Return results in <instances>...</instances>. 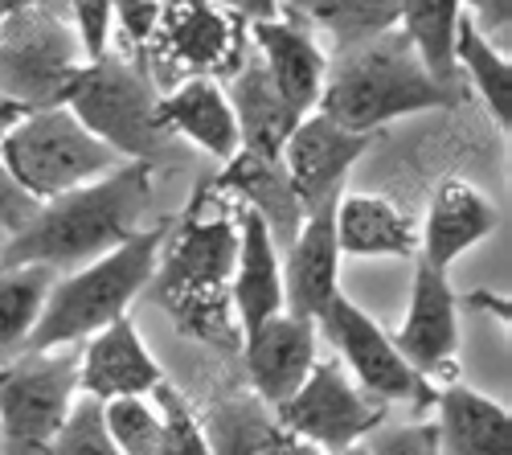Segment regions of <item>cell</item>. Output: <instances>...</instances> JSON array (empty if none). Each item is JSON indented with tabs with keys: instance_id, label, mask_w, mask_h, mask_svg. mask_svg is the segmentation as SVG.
<instances>
[{
	"instance_id": "obj_1",
	"label": "cell",
	"mask_w": 512,
	"mask_h": 455,
	"mask_svg": "<svg viewBox=\"0 0 512 455\" xmlns=\"http://www.w3.org/2000/svg\"><path fill=\"white\" fill-rule=\"evenodd\" d=\"M152 160H127L111 177L82 185L66 197L41 205V214L13 238L0 242V271L50 267L70 275L87 267L144 230V205L152 197Z\"/></svg>"
},
{
	"instance_id": "obj_2",
	"label": "cell",
	"mask_w": 512,
	"mask_h": 455,
	"mask_svg": "<svg viewBox=\"0 0 512 455\" xmlns=\"http://www.w3.org/2000/svg\"><path fill=\"white\" fill-rule=\"evenodd\" d=\"M451 103H455V95H447L443 87L431 82L418 54L410 50L406 33L390 29V33L365 41V46L340 50L328 62L316 115L336 123L340 132L373 136L402 115L435 111V107H451Z\"/></svg>"
},
{
	"instance_id": "obj_3",
	"label": "cell",
	"mask_w": 512,
	"mask_h": 455,
	"mask_svg": "<svg viewBox=\"0 0 512 455\" xmlns=\"http://www.w3.org/2000/svg\"><path fill=\"white\" fill-rule=\"evenodd\" d=\"M168 234H173V222H156L140 230L132 242H123L119 251L78 267L70 275H58L25 353L74 349L78 341H91L107 324L127 316L132 300L156 279V263H160Z\"/></svg>"
},
{
	"instance_id": "obj_4",
	"label": "cell",
	"mask_w": 512,
	"mask_h": 455,
	"mask_svg": "<svg viewBox=\"0 0 512 455\" xmlns=\"http://www.w3.org/2000/svg\"><path fill=\"white\" fill-rule=\"evenodd\" d=\"M0 160L33 201H54L123 169V156L87 132L66 107L29 111L0 136Z\"/></svg>"
},
{
	"instance_id": "obj_5",
	"label": "cell",
	"mask_w": 512,
	"mask_h": 455,
	"mask_svg": "<svg viewBox=\"0 0 512 455\" xmlns=\"http://www.w3.org/2000/svg\"><path fill=\"white\" fill-rule=\"evenodd\" d=\"M156 103L160 91L152 70L115 54L82 66L62 91V107L123 160H152L160 152L164 136L156 128Z\"/></svg>"
},
{
	"instance_id": "obj_6",
	"label": "cell",
	"mask_w": 512,
	"mask_h": 455,
	"mask_svg": "<svg viewBox=\"0 0 512 455\" xmlns=\"http://www.w3.org/2000/svg\"><path fill=\"white\" fill-rule=\"evenodd\" d=\"M234 251H238L234 222L189 218L156 279V300L181 320L185 333L201 341L230 345L226 279L234 275Z\"/></svg>"
},
{
	"instance_id": "obj_7",
	"label": "cell",
	"mask_w": 512,
	"mask_h": 455,
	"mask_svg": "<svg viewBox=\"0 0 512 455\" xmlns=\"http://www.w3.org/2000/svg\"><path fill=\"white\" fill-rule=\"evenodd\" d=\"M78 349L21 353L0 365V447L5 455H50L78 394Z\"/></svg>"
},
{
	"instance_id": "obj_8",
	"label": "cell",
	"mask_w": 512,
	"mask_h": 455,
	"mask_svg": "<svg viewBox=\"0 0 512 455\" xmlns=\"http://www.w3.org/2000/svg\"><path fill=\"white\" fill-rule=\"evenodd\" d=\"M87 66L78 37L62 21H25V5L0 21V95L25 111L62 107L66 82Z\"/></svg>"
},
{
	"instance_id": "obj_9",
	"label": "cell",
	"mask_w": 512,
	"mask_h": 455,
	"mask_svg": "<svg viewBox=\"0 0 512 455\" xmlns=\"http://www.w3.org/2000/svg\"><path fill=\"white\" fill-rule=\"evenodd\" d=\"M275 415L291 439L320 447L328 455H340L381 427L386 406L377 398H369L361 386H353L345 374H340L336 361H316L308 382L295 390V398L283 402Z\"/></svg>"
},
{
	"instance_id": "obj_10",
	"label": "cell",
	"mask_w": 512,
	"mask_h": 455,
	"mask_svg": "<svg viewBox=\"0 0 512 455\" xmlns=\"http://www.w3.org/2000/svg\"><path fill=\"white\" fill-rule=\"evenodd\" d=\"M316 333H324V341L349 361V369L357 374V386L369 398H377L381 406L386 402H414V406L435 402L439 386H426L402 361L394 341L373 324V316L361 312L345 292H336L324 304V312L316 316Z\"/></svg>"
},
{
	"instance_id": "obj_11",
	"label": "cell",
	"mask_w": 512,
	"mask_h": 455,
	"mask_svg": "<svg viewBox=\"0 0 512 455\" xmlns=\"http://www.w3.org/2000/svg\"><path fill=\"white\" fill-rule=\"evenodd\" d=\"M238 17H250V41L259 46V58L275 82L279 99L308 119L320 103L328 58L320 41L312 37V25L295 13L291 5H242Z\"/></svg>"
},
{
	"instance_id": "obj_12",
	"label": "cell",
	"mask_w": 512,
	"mask_h": 455,
	"mask_svg": "<svg viewBox=\"0 0 512 455\" xmlns=\"http://www.w3.org/2000/svg\"><path fill=\"white\" fill-rule=\"evenodd\" d=\"M369 144H373V136L340 132L336 123H328L316 111L308 119H300V128L283 144L279 164H283L287 185H291L295 201H300L304 218L340 201V189H345L353 164L361 160V152Z\"/></svg>"
},
{
	"instance_id": "obj_13",
	"label": "cell",
	"mask_w": 512,
	"mask_h": 455,
	"mask_svg": "<svg viewBox=\"0 0 512 455\" xmlns=\"http://www.w3.org/2000/svg\"><path fill=\"white\" fill-rule=\"evenodd\" d=\"M402 361L431 386L435 378L451 374L455 349H459V300L443 271L426 267L414 259V287H410V308L406 324L394 341Z\"/></svg>"
},
{
	"instance_id": "obj_14",
	"label": "cell",
	"mask_w": 512,
	"mask_h": 455,
	"mask_svg": "<svg viewBox=\"0 0 512 455\" xmlns=\"http://www.w3.org/2000/svg\"><path fill=\"white\" fill-rule=\"evenodd\" d=\"M242 361L250 386L259 390V398L267 406H283L295 398L308 382V374L316 369V320H300V316H271L267 324H259L242 345Z\"/></svg>"
},
{
	"instance_id": "obj_15",
	"label": "cell",
	"mask_w": 512,
	"mask_h": 455,
	"mask_svg": "<svg viewBox=\"0 0 512 455\" xmlns=\"http://www.w3.org/2000/svg\"><path fill=\"white\" fill-rule=\"evenodd\" d=\"M164 382V369L148 353L144 337L132 316H119L95 333L82 349L78 365V394H91L99 402L111 398H148Z\"/></svg>"
},
{
	"instance_id": "obj_16",
	"label": "cell",
	"mask_w": 512,
	"mask_h": 455,
	"mask_svg": "<svg viewBox=\"0 0 512 455\" xmlns=\"http://www.w3.org/2000/svg\"><path fill=\"white\" fill-rule=\"evenodd\" d=\"M156 37H160V54L173 58L181 70H193V78L238 74L234 58L246 50L242 29L222 9L209 5H164Z\"/></svg>"
},
{
	"instance_id": "obj_17",
	"label": "cell",
	"mask_w": 512,
	"mask_h": 455,
	"mask_svg": "<svg viewBox=\"0 0 512 455\" xmlns=\"http://www.w3.org/2000/svg\"><path fill=\"white\" fill-rule=\"evenodd\" d=\"M283 312L316 320L324 304L340 292V251H336V205L304 218L295 242L283 251Z\"/></svg>"
},
{
	"instance_id": "obj_18",
	"label": "cell",
	"mask_w": 512,
	"mask_h": 455,
	"mask_svg": "<svg viewBox=\"0 0 512 455\" xmlns=\"http://www.w3.org/2000/svg\"><path fill=\"white\" fill-rule=\"evenodd\" d=\"M496 222V205L472 181L451 177L431 197V210H426V222L418 230V259L447 275L467 246L484 242L496 230Z\"/></svg>"
},
{
	"instance_id": "obj_19",
	"label": "cell",
	"mask_w": 512,
	"mask_h": 455,
	"mask_svg": "<svg viewBox=\"0 0 512 455\" xmlns=\"http://www.w3.org/2000/svg\"><path fill=\"white\" fill-rule=\"evenodd\" d=\"M234 226H238V251H234V275H230V300H234L242 333L250 337L259 324L283 312V267H279L271 230L259 214L238 205Z\"/></svg>"
},
{
	"instance_id": "obj_20",
	"label": "cell",
	"mask_w": 512,
	"mask_h": 455,
	"mask_svg": "<svg viewBox=\"0 0 512 455\" xmlns=\"http://www.w3.org/2000/svg\"><path fill=\"white\" fill-rule=\"evenodd\" d=\"M156 128H160V136L181 132L185 140H193L197 148H205L222 164H230L242 148L234 107H230L218 78H185L181 87L164 91L156 103Z\"/></svg>"
},
{
	"instance_id": "obj_21",
	"label": "cell",
	"mask_w": 512,
	"mask_h": 455,
	"mask_svg": "<svg viewBox=\"0 0 512 455\" xmlns=\"http://www.w3.org/2000/svg\"><path fill=\"white\" fill-rule=\"evenodd\" d=\"M230 107H234V123H238V140L246 156L254 160H267V164H279L283 156V144L291 140V132L300 128V115H295L263 66V58H250L246 66H238L234 74V87L226 91Z\"/></svg>"
},
{
	"instance_id": "obj_22",
	"label": "cell",
	"mask_w": 512,
	"mask_h": 455,
	"mask_svg": "<svg viewBox=\"0 0 512 455\" xmlns=\"http://www.w3.org/2000/svg\"><path fill=\"white\" fill-rule=\"evenodd\" d=\"M439 455H512V415L472 386L435 390Z\"/></svg>"
},
{
	"instance_id": "obj_23",
	"label": "cell",
	"mask_w": 512,
	"mask_h": 455,
	"mask_svg": "<svg viewBox=\"0 0 512 455\" xmlns=\"http://www.w3.org/2000/svg\"><path fill=\"white\" fill-rule=\"evenodd\" d=\"M336 251L340 259H418V226L386 197L345 193L336 201Z\"/></svg>"
},
{
	"instance_id": "obj_24",
	"label": "cell",
	"mask_w": 512,
	"mask_h": 455,
	"mask_svg": "<svg viewBox=\"0 0 512 455\" xmlns=\"http://www.w3.org/2000/svg\"><path fill=\"white\" fill-rule=\"evenodd\" d=\"M222 185L234 189L246 210H254L267 222L275 251L283 255L287 246L295 242V234H300V226H304V210H300V201H295V193L287 185L283 164H267V160H254V156L238 152L226 164Z\"/></svg>"
},
{
	"instance_id": "obj_25",
	"label": "cell",
	"mask_w": 512,
	"mask_h": 455,
	"mask_svg": "<svg viewBox=\"0 0 512 455\" xmlns=\"http://www.w3.org/2000/svg\"><path fill=\"white\" fill-rule=\"evenodd\" d=\"M459 9H463L459 0H414V5H402V21H398L422 70L431 74L435 87H443L455 99H459V66H455Z\"/></svg>"
},
{
	"instance_id": "obj_26",
	"label": "cell",
	"mask_w": 512,
	"mask_h": 455,
	"mask_svg": "<svg viewBox=\"0 0 512 455\" xmlns=\"http://www.w3.org/2000/svg\"><path fill=\"white\" fill-rule=\"evenodd\" d=\"M58 271L50 267H9L0 271V365H9L29 349V337L41 320Z\"/></svg>"
},
{
	"instance_id": "obj_27",
	"label": "cell",
	"mask_w": 512,
	"mask_h": 455,
	"mask_svg": "<svg viewBox=\"0 0 512 455\" xmlns=\"http://www.w3.org/2000/svg\"><path fill=\"white\" fill-rule=\"evenodd\" d=\"M455 66H459V74L472 78V87L480 91L484 107L508 132V123H512V66L504 54H496L488 46V41L476 37V29L463 21V9H459V25H455Z\"/></svg>"
},
{
	"instance_id": "obj_28",
	"label": "cell",
	"mask_w": 512,
	"mask_h": 455,
	"mask_svg": "<svg viewBox=\"0 0 512 455\" xmlns=\"http://www.w3.org/2000/svg\"><path fill=\"white\" fill-rule=\"evenodd\" d=\"M291 9L308 25H320L336 41V54L365 46V41L398 29L402 21V5H394V0H377V5L373 0H340V5H291Z\"/></svg>"
},
{
	"instance_id": "obj_29",
	"label": "cell",
	"mask_w": 512,
	"mask_h": 455,
	"mask_svg": "<svg viewBox=\"0 0 512 455\" xmlns=\"http://www.w3.org/2000/svg\"><path fill=\"white\" fill-rule=\"evenodd\" d=\"M50 455H119V447L111 443L99 398L74 394L66 419H62V427L50 443Z\"/></svg>"
},
{
	"instance_id": "obj_30",
	"label": "cell",
	"mask_w": 512,
	"mask_h": 455,
	"mask_svg": "<svg viewBox=\"0 0 512 455\" xmlns=\"http://www.w3.org/2000/svg\"><path fill=\"white\" fill-rule=\"evenodd\" d=\"M103 419L119 455H156L160 447V410L148 398H111L103 402Z\"/></svg>"
},
{
	"instance_id": "obj_31",
	"label": "cell",
	"mask_w": 512,
	"mask_h": 455,
	"mask_svg": "<svg viewBox=\"0 0 512 455\" xmlns=\"http://www.w3.org/2000/svg\"><path fill=\"white\" fill-rule=\"evenodd\" d=\"M152 398H156V410H160V447H156V455H213L209 439H205V431H201V423L189 410L181 390L160 382L152 390Z\"/></svg>"
},
{
	"instance_id": "obj_32",
	"label": "cell",
	"mask_w": 512,
	"mask_h": 455,
	"mask_svg": "<svg viewBox=\"0 0 512 455\" xmlns=\"http://www.w3.org/2000/svg\"><path fill=\"white\" fill-rule=\"evenodd\" d=\"M70 29L78 37V50H82V62H103L111 54V29H115V13L111 5H74L70 9Z\"/></svg>"
},
{
	"instance_id": "obj_33",
	"label": "cell",
	"mask_w": 512,
	"mask_h": 455,
	"mask_svg": "<svg viewBox=\"0 0 512 455\" xmlns=\"http://www.w3.org/2000/svg\"><path fill=\"white\" fill-rule=\"evenodd\" d=\"M369 455H439L435 423H398V427H377L365 443Z\"/></svg>"
},
{
	"instance_id": "obj_34",
	"label": "cell",
	"mask_w": 512,
	"mask_h": 455,
	"mask_svg": "<svg viewBox=\"0 0 512 455\" xmlns=\"http://www.w3.org/2000/svg\"><path fill=\"white\" fill-rule=\"evenodd\" d=\"M463 21L476 29L480 41H488L496 54L508 58V21H512L508 0H476V5H463Z\"/></svg>"
},
{
	"instance_id": "obj_35",
	"label": "cell",
	"mask_w": 512,
	"mask_h": 455,
	"mask_svg": "<svg viewBox=\"0 0 512 455\" xmlns=\"http://www.w3.org/2000/svg\"><path fill=\"white\" fill-rule=\"evenodd\" d=\"M37 214H41V201H33V197L13 181V173L5 169V160H0V234H5V238L21 234Z\"/></svg>"
},
{
	"instance_id": "obj_36",
	"label": "cell",
	"mask_w": 512,
	"mask_h": 455,
	"mask_svg": "<svg viewBox=\"0 0 512 455\" xmlns=\"http://www.w3.org/2000/svg\"><path fill=\"white\" fill-rule=\"evenodd\" d=\"M111 13H115V25L127 33V41H132L136 50H144V46H152V37L160 29L164 5H111Z\"/></svg>"
},
{
	"instance_id": "obj_37",
	"label": "cell",
	"mask_w": 512,
	"mask_h": 455,
	"mask_svg": "<svg viewBox=\"0 0 512 455\" xmlns=\"http://www.w3.org/2000/svg\"><path fill=\"white\" fill-rule=\"evenodd\" d=\"M29 111L21 107V103H13V99H5V95H0V136H5L9 128H17V123L25 119Z\"/></svg>"
},
{
	"instance_id": "obj_38",
	"label": "cell",
	"mask_w": 512,
	"mask_h": 455,
	"mask_svg": "<svg viewBox=\"0 0 512 455\" xmlns=\"http://www.w3.org/2000/svg\"><path fill=\"white\" fill-rule=\"evenodd\" d=\"M467 304H480V308H492L496 316H508V300H496V296H467Z\"/></svg>"
},
{
	"instance_id": "obj_39",
	"label": "cell",
	"mask_w": 512,
	"mask_h": 455,
	"mask_svg": "<svg viewBox=\"0 0 512 455\" xmlns=\"http://www.w3.org/2000/svg\"><path fill=\"white\" fill-rule=\"evenodd\" d=\"M340 455H369V451H365V443H357V447H349V451H340Z\"/></svg>"
},
{
	"instance_id": "obj_40",
	"label": "cell",
	"mask_w": 512,
	"mask_h": 455,
	"mask_svg": "<svg viewBox=\"0 0 512 455\" xmlns=\"http://www.w3.org/2000/svg\"><path fill=\"white\" fill-rule=\"evenodd\" d=\"M0 242H5V234H0Z\"/></svg>"
}]
</instances>
